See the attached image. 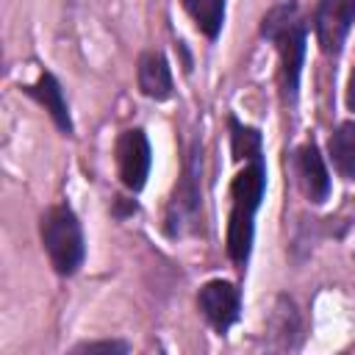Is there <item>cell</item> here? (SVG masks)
Instances as JSON below:
<instances>
[{"label":"cell","mask_w":355,"mask_h":355,"mask_svg":"<svg viewBox=\"0 0 355 355\" xmlns=\"http://www.w3.org/2000/svg\"><path fill=\"white\" fill-rule=\"evenodd\" d=\"M263 164L261 158H252L250 166H244L230 186L233 194V211H230V225H227V252L236 263H244L250 258V244H252V219L263 197Z\"/></svg>","instance_id":"cell-1"},{"label":"cell","mask_w":355,"mask_h":355,"mask_svg":"<svg viewBox=\"0 0 355 355\" xmlns=\"http://www.w3.org/2000/svg\"><path fill=\"white\" fill-rule=\"evenodd\" d=\"M263 36L277 42L283 92H286L288 100H294L297 80H300V67H302V55H305V28H302V22H297L294 8L291 6L275 8L263 19Z\"/></svg>","instance_id":"cell-2"},{"label":"cell","mask_w":355,"mask_h":355,"mask_svg":"<svg viewBox=\"0 0 355 355\" xmlns=\"http://www.w3.org/2000/svg\"><path fill=\"white\" fill-rule=\"evenodd\" d=\"M44 250L61 275H72L83 261V233L78 216L67 205H55L42 216Z\"/></svg>","instance_id":"cell-3"},{"label":"cell","mask_w":355,"mask_h":355,"mask_svg":"<svg viewBox=\"0 0 355 355\" xmlns=\"http://www.w3.org/2000/svg\"><path fill=\"white\" fill-rule=\"evenodd\" d=\"M355 22V0H319L316 6V39L324 53L336 55Z\"/></svg>","instance_id":"cell-4"},{"label":"cell","mask_w":355,"mask_h":355,"mask_svg":"<svg viewBox=\"0 0 355 355\" xmlns=\"http://www.w3.org/2000/svg\"><path fill=\"white\" fill-rule=\"evenodd\" d=\"M116 164H119V178L128 189L139 191L147 180V172H150V144H147V136L133 128V130H125L116 141Z\"/></svg>","instance_id":"cell-5"},{"label":"cell","mask_w":355,"mask_h":355,"mask_svg":"<svg viewBox=\"0 0 355 355\" xmlns=\"http://www.w3.org/2000/svg\"><path fill=\"white\" fill-rule=\"evenodd\" d=\"M200 311L214 330L225 333L239 319V288L227 280H211L200 288Z\"/></svg>","instance_id":"cell-6"},{"label":"cell","mask_w":355,"mask_h":355,"mask_svg":"<svg viewBox=\"0 0 355 355\" xmlns=\"http://www.w3.org/2000/svg\"><path fill=\"white\" fill-rule=\"evenodd\" d=\"M297 169H300V183H302L305 194L313 202H324L327 194H330V178H327V169L322 164V155H319V150L313 144H305L300 150Z\"/></svg>","instance_id":"cell-7"},{"label":"cell","mask_w":355,"mask_h":355,"mask_svg":"<svg viewBox=\"0 0 355 355\" xmlns=\"http://www.w3.org/2000/svg\"><path fill=\"white\" fill-rule=\"evenodd\" d=\"M139 89L153 100H166L172 94V72L161 53H144L139 58Z\"/></svg>","instance_id":"cell-8"},{"label":"cell","mask_w":355,"mask_h":355,"mask_svg":"<svg viewBox=\"0 0 355 355\" xmlns=\"http://www.w3.org/2000/svg\"><path fill=\"white\" fill-rule=\"evenodd\" d=\"M28 94L31 97H36L42 105H44V111H50V116L55 119V125L64 130V133H69L72 130V122H69V111H67V100H64V92H61V86H58V80L53 78V75H42L33 86H28Z\"/></svg>","instance_id":"cell-9"},{"label":"cell","mask_w":355,"mask_h":355,"mask_svg":"<svg viewBox=\"0 0 355 355\" xmlns=\"http://www.w3.org/2000/svg\"><path fill=\"white\" fill-rule=\"evenodd\" d=\"M330 158L341 178L355 180V122H344L330 139Z\"/></svg>","instance_id":"cell-10"},{"label":"cell","mask_w":355,"mask_h":355,"mask_svg":"<svg viewBox=\"0 0 355 355\" xmlns=\"http://www.w3.org/2000/svg\"><path fill=\"white\" fill-rule=\"evenodd\" d=\"M183 3L189 8L191 19L197 22V28L214 39L225 19V0H183Z\"/></svg>","instance_id":"cell-11"},{"label":"cell","mask_w":355,"mask_h":355,"mask_svg":"<svg viewBox=\"0 0 355 355\" xmlns=\"http://www.w3.org/2000/svg\"><path fill=\"white\" fill-rule=\"evenodd\" d=\"M230 128H233V153H236V158H250V161L261 158V136H258V130L244 128L236 119L230 122Z\"/></svg>","instance_id":"cell-12"},{"label":"cell","mask_w":355,"mask_h":355,"mask_svg":"<svg viewBox=\"0 0 355 355\" xmlns=\"http://www.w3.org/2000/svg\"><path fill=\"white\" fill-rule=\"evenodd\" d=\"M80 349H86V352H125L128 347L125 344H116V341H97V344H83Z\"/></svg>","instance_id":"cell-13"},{"label":"cell","mask_w":355,"mask_h":355,"mask_svg":"<svg viewBox=\"0 0 355 355\" xmlns=\"http://www.w3.org/2000/svg\"><path fill=\"white\" fill-rule=\"evenodd\" d=\"M347 105L355 111V69L349 75V86H347Z\"/></svg>","instance_id":"cell-14"}]
</instances>
